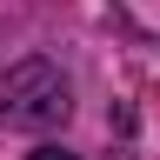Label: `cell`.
<instances>
[{
    "label": "cell",
    "instance_id": "6da1fadb",
    "mask_svg": "<svg viewBox=\"0 0 160 160\" xmlns=\"http://www.w3.org/2000/svg\"><path fill=\"white\" fill-rule=\"evenodd\" d=\"M67 80H60L53 60H20V67L0 73V120H13V127H53V120H67Z\"/></svg>",
    "mask_w": 160,
    "mask_h": 160
},
{
    "label": "cell",
    "instance_id": "7a4b0ae2",
    "mask_svg": "<svg viewBox=\"0 0 160 160\" xmlns=\"http://www.w3.org/2000/svg\"><path fill=\"white\" fill-rule=\"evenodd\" d=\"M27 160H73V153H67V147H33Z\"/></svg>",
    "mask_w": 160,
    "mask_h": 160
}]
</instances>
